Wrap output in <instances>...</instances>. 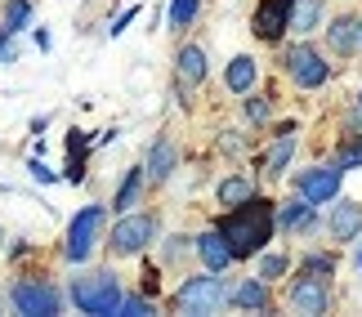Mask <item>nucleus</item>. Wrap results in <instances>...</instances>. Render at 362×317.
Segmentation results:
<instances>
[{
	"instance_id": "1",
	"label": "nucleus",
	"mask_w": 362,
	"mask_h": 317,
	"mask_svg": "<svg viewBox=\"0 0 362 317\" xmlns=\"http://www.w3.org/2000/svg\"><path fill=\"white\" fill-rule=\"evenodd\" d=\"M273 201H259L250 197L242 205H233V210L219 219V232H224V241L233 246V259H246V255H259L264 241L273 237Z\"/></svg>"
},
{
	"instance_id": "2",
	"label": "nucleus",
	"mask_w": 362,
	"mask_h": 317,
	"mask_svg": "<svg viewBox=\"0 0 362 317\" xmlns=\"http://www.w3.org/2000/svg\"><path fill=\"white\" fill-rule=\"evenodd\" d=\"M121 282L112 277L107 268H94V273H81V277H72V304L81 313H94V317H112L121 309Z\"/></svg>"
},
{
	"instance_id": "3",
	"label": "nucleus",
	"mask_w": 362,
	"mask_h": 317,
	"mask_svg": "<svg viewBox=\"0 0 362 317\" xmlns=\"http://www.w3.org/2000/svg\"><path fill=\"white\" fill-rule=\"evenodd\" d=\"M233 299V291L219 277H211V273H202V277H188L184 286L175 291V309L179 313H219Z\"/></svg>"
},
{
	"instance_id": "4",
	"label": "nucleus",
	"mask_w": 362,
	"mask_h": 317,
	"mask_svg": "<svg viewBox=\"0 0 362 317\" xmlns=\"http://www.w3.org/2000/svg\"><path fill=\"white\" fill-rule=\"evenodd\" d=\"M99 232H103V205H86L72 224H67V246L63 255L72 259V264H81V259L94 255V246H99Z\"/></svg>"
},
{
	"instance_id": "5",
	"label": "nucleus",
	"mask_w": 362,
	"mask_h": 317,
	"mask_svg": "<svg viewBox=\"0 0 362 317\" xmlns=\"http://www.w3.org/2000/svg\"><path fill=\"white\" fill-rule=\"evenodd\" d=\"M9 304L23 317H54L59 313V291L40 277H23V282L9 286Z\"/></svg>"
},
{
	"instance_id": "6",
	"label": "nucleus",
	"mask_w": 362,
	"mask_h": 317,
	"mask_svg": "<svg viewBox=\"0 0 362 317\" xmlns=\"http://www.w3.org/2000/svg\"><path fill=\"white\" fill-rule=\"evenodd\" d=\"M282 63H286V76L296 80L300 90H317V85H327V76H331V63L313 45H291Z\"/></svg>"
},
{
	"instance_id": "7",
	"label": "nucleus",
	"mask_w": 362,
	"mask_h": 317,
	"mask_svg": "<svg viewBox=\"0 0 362 317\" xmlns=\"http://www.w3.org/2000/svg\"><path fill=\"white\" fill-rule=\"evenodd\" d=\"M152 237H157V224H152V215H121L117 228H112V237H107V251L125 259V255H139Z\"/></svg>"
},
{
	"instance_id": "8",
	"label": "nucleus",
	"mask_w": 362,
	"mask_h": 317,
	"mask_svg": "<svg viewBox=\"0 0 362 317\" xmlns=\"http://www.w3.org/2000/svg\"><path fill=\"white\" fill-rule=\"evenodd\" d=\"M291 309L296 313H327L331 309V295H327V277H313V273H304V277L291 282Z\"/></svg>"
},
{
	"instance_id": "9",
	"label": "nucleus",
	"mask_w": 362,
	"mask_h": 317,
	"mask_svg": "<svg viewBox=\"0 0 362 317\" xmlns=\"http://www.w3.org/2000/svg\"><path fill=\"white\" fill-rule=\"evenodd\" d=\"M340 165H313V170H304L300 174V197H309L313 205H322V201H336V192H340Z\"/></svg>"
},
{
	"instance_id": "10",
	"label": "nucleus",
	"mask_w": 362,
	"mask_h": 317,
	"mask_svg": "<svg viewBox=\"0 0 362 317\" xmlns=\"http://www.w3.org/2000/svg\"><path fill=\"white\" fill-rule=\"evenodd\" d=\"M291 5L296 0H264L255 9V36L259 40H282V32H291Z\"/></svg>"
},
{
	"instance_id": "11",
	"label": "nucleus",
	"mask_w": 362,
	"mask_h": 317,
	"mask_svg": "<svg viewBox=\"0 0 362 317\" xmlns=\"http://www.w3.org/2000/svg\"><path fill=\"white\" fill-rule=\"evenodd\" d=\"M327 45H331V54H340V59L358 54L362 49V23L349 18V13H340V18L327 27Z\"/></svg>"
},
{
	"instance_id": "12",
	"label": "nucleus",
	"mask_w": 362,
	"mask_h": 317,
	"mask_svg": "<svg viewBox=\"0 0 362 317\" xmlns=\"http://www.w3.org/2000/svg\"><path fill=\"white\" fill-rule=\"evenodd\" d=\"M197 255H202V264L211 268V273H224L228 264H233V246L224 241V232H202L197 237Z\"/></svg>"
},
{
	"instance_id": "13",
	"label": "nucleus",
	"mask_w": 362,
	"mask_h": 317,
	"mask_svg": "<svg viewBox=\"0 0 362 317\" xmlns=\"http://www.w3.org/2000/svg\"><path fill=\"white\" fill-rule=\"evenodd\" d=\"M175 161H179V152H175V143L170 139H157L148 148V161H144V174L152 179V184H165V179L175 174Z\"/></svg>"
},
{
	"instance_id": "14",
	"label": "nucleus",
	"mask_w": 362,
	"mask_h": 317,
	"mask_svg": "<svg viewBox=\"0 0 362 317\" xmlns=\"http://www.w3.org/2000/svg\"><path fill=\"white\" fill-rule=\"evenodd\" d=\"M313 224H317V215H313L309 197H291L282 210H277V228H286V232H309Z\"/></svg>"
},
{
	"instance_id": "15",
	"label": "nucleus",
	"mask_w": 362,
	"mask_h": 317,
	"mask_svg": "<svg viewBox=\"0 0 362 317\" xmlns=\"http://www.w3.org/2000/svg\"><path fill=\"white\" fill-rule=\"evenodd\" d=\"M362 232V205L358 201H340L336 210H331V237L336 241H354Z\"/></svg>"
},
{
	"instance_id": "16",
	"label": "nucleus",
	"mask_w": 362,
	"mask_h": 317,
	"mask_svg": "<svg viewBox=\"0 0 362 317\" xmlns=\"http://www.w3.org/2000/svg\"><path fill=\"white\" fill-rule=\"evenodd\" d=\"M228 304L264 313V309H269V282H264V277H250V282H242V286H233V299H228Z\"/></svg>"
},
{
	"instance_id": "17",
	"label": "nucleus",
	"mask_w": 362,
	"mask_h": 317,
	"mask_svg": "<svg viewBox=\"0 0 362 317\" xmlns=\"http://www.w3.org/2000/svg\"><path fill=\"white\" fill-rule=\"evenodd\" d=\"M179 80L184 85H202L206 80V49H197V45L179 49Z\"/></svg>"
},
{
	"instance_id": "18",
	"label": "nucleus",
	"mask_w": 362,
	"mask_h": 317,
	"mask_svg": "<svg viewBox=\"0 0 362 317\" xmlns=\"http://www.w3.org/2000/svg\"><path fill=\"white\" fill-rule=\"evenodd\" d=\"M224 85H228L233 94H246L250 85H255V59H250V54H238V59L228 63V72H224Z\"/></svg>"
},
{
	"instance_id": "19",
	"label": "nucleus",
	"mask_w": 362,
	"mask_h": 317,
	"mask_svg": "<svg viewBox=\"0 0 362 317\" xmlns=\"http://www.w3.org/2000/svg\"><path fill=\"white\" fill-rule=\"evenodd\" d=\"M291 152H296V130H291V126H282V134H277V143L269 148V161H264V170H269V174L277 179V174L286 170Z\"/></svg>"
},
{
	"instance_id": "20",
	"label": "nucleus",
	"mask_w": 362,
	"mask_h": 317,
	"mask_svg": "<svg viewBox=\"0 0 362 317\" xmlns=\"http://www.w3.org/2000/svg\"><path fill=\"white\" fill-rule=\"evenodd\" d=\"M317 23H322V5H317V0H296V5H291V32L309 36Z\"/></svg>"
},
{
	"instance_id": "21",
	"label": "nucleus",
	"mask_w": 362,
	"mask_h": 317,
	"mask_svg": "<svg viewBox=\"0 0 362 317\" xmlns=\"http://www.w3.org/2000/svg\"><path fill=\"white\" fill-rule=\"evenodd\" d=\"M144 179H148V174H144V165H139V170H125L121 188H117V201H112L117 210H130V205L139 201V192H144Z\"/></svg>"
},
{
	"instance_id": "22",
	"label": "nucleus",
	"mask_w": 362,
	"mask_h": 317,
	"mask_svg": "<svg viewBox=\"0 0 362 317\" xmlns=\"http://www.w3.org/2000/svg\"><path fill=\"white\" fill-rule=\"evenodd\" d=\"M255 197V184H250L246 174H233V179H224L219 184V201L224 205H242V201H250Z\"/></svg>"
},
{
	"instance_id": "23",
	"label": "nucleus",
	"mask_w": 362,
	"mask_h": 317,
	"mask_svg": "<svg viewBox=\"0 0 362 317\" xmlns=\"http://www.w3.org/2000/svg\"><path fill=\"white\" fill-rule=\"evenodd\" d=\"M27 23H32V0H9L5 5V27L9 32H23Z\"/></svg>"
},
{
	"instance_id": "24",
	"label": "nucleus",
	"mask_w": 362,
	"mask_h": 317,
	"mask_svg": "<svg viewBox=\"0 0 362 317\" xmlns=\"http://www.w3.org/2000/svg\"><path fill=\"white\" fill-rule=\"evenodd\" d=\"M197 13H202V0H175V5H170V27L179 32V27H188Z\"/></svg>"
},
{
	"instance_id": "25",
	"label": "nucleus",
	"mask_w": 362,
	"mask_h": 317,
	"mask_svg": "<svg viewBox=\"0 0 362 317\" xmlns=\"http://www.w3.org/2000/svg\"><path fill=\"white\" fill-rule=\"evenodd\" d=\"M81 130H72V139H67V179H72V184H81Z\"/></svg>"
},
{
	"instance_id": "26",
	"label": "nucleus",
	"mask_w": 362,
	"mask_h": 317,
	"mask_svg": "<svg viewBox=\"0 0 362 317\" xmlns=\"http://www.w3.org/2000/svg\"><path fill=\"white\" fill-rule=\"evenodd\" d=\"M286 268H291V259H286V255H264V259H259V277H264V282L282 277Z\"/></svg>"
},
{
	"instance_id": "27",
	"label": "nucleus",
	"mask_w": 362,
	"mask_h": 317,
	"mask_svg": "<svg viewBox=\"0 0 362 317\" xmlns=\"http://www.w3.org/2000/svg\"><path fill=\"white\" fill-rule=\"evenodd\" d=\"M246 116L255 121V126H264V121L273 116V103L264 99V94H255V99H246Z\"/></svg>"
},
{
	"instance_id": "28",
	"label": "nucleus",
	"mask_w": 362,
	"mask_h": 317,
	"mask_svg": "<svg viewBox=\"0 0 362 317\" xmlns=\"http://www.w3.org/2000/svg\"><path fill=\"white\" fill-rule=\"evenodd\" d=\"M117 313H125V317H148V313H152V304H148V299H139V295H125Z\"/></svg>"
},
{
	"instance_id": "29",
	"label": "nucleus",
	"mask_w": 362,
	"mask_h": 317,
	"mask_svg": "<svg viewBox=\"0 0 362 317\" xmlns=\"http://www.w3.org/2000/svg\"><path fill=\"white\" fill-rule=\"evenodd\" d=\"M331 268H336V259H331V255H309V259H304V273H313V277H327Z\"/></svg>"
},
{
	"instance_id": "30",
	"label": "nucleus",
	"mask_w": 362,
	"mask_h": 317,
	"mask_svg": "<svg viewBox=\"0 0 362 317\" xmlns=\"http://www.w3.org/2000/svg\"><path fill=\"white\" fill-rule=\"evenodd\" d=\"M336 165H340V170H354V165H362V143H349V148H340Z\"/></svg>"
},
{
	"instance_id": "31",
	"label": "nucleus",
	"mask_w": 362,
	"mask_h": 317,
	"mask_svg": "<svg viewBox=\"0 0 362 317\" xmlns=\"http://www.w3.org/2000/svg\"><path fill=\"white\" fill-rule=\"evenodd\" d=\"M9 40H13V32H9V27H0V63H18V49H13Z\"/></svg>"
},
{
	"instance_id": "32",
	"label": "nucleus",
	"mask_w": 362,
	"mask_h": 317,
	"mask_svg": "<svg viewBox=\"0 0 362 317\" xmlns=\"http://www.w3.org/2000/svg\"><path fill=\"white\" fill-rule=\"evenodd\" d=\"M27 170H32V179H36V184H54V179H59V174H54L45 161H32V165H27Z\"/></svg>"
},
{
	"instance_id": "33",
	"label": "nucleus",
	"mask_w": 362,
	"mask_h": 317,
	"mask_svg": "<svg viewBox=\"0 0 362 317\" xmlns=\"http://www.w3.org/2000/svg\"><path fill=\"white\" fill-rule=\"evenodd\" d=\"M134 13H139V9H125V13H121V18H117V27H112V36H121V32H125V27H130V23H134Z\"/></svg>"
},
{
	"instance_id": "34",
	"label": "nucleus",
	"mask_w": 362,
	"mask_h": 317,
	"mask_svg": "<svg viewBox=\"0 0 362 317\" xmlns=\"http://www.w3.org/2000/svg\"><path fill=\"white\" fill-rule=\"evenodd\" d=\"M354 268H358V273H362V246H358V255H354Z\"/></svg>"
},
{
	"instance_id": "35",
	"label": "nucleus",
	"mask_w": 362,
	"mask_h": 317,
	"mask_svg": "<svg viewBox=\"0 0 362 317\" xmlns=\"http://www.w3.org/2000/svg\"><path fill=\"white\" fill-rule=\"evenodd\" d=\"M358 112H362V90H358Z\"/></svg>"
},
{
	"instance_id": "36",
	"label": "nucleus",
	"mask_w": 362,
	"mask_h": 317,
	"mask_svg": "<svg viewBox=\"0 0 362 317\" xmlns=\"http://www.w3.org/2000/svg\"><path fill=\"white\" fill-rule=\"evenodd\" d=\"M0 241H5V232H0Z\"/></svg>"
}]
</instances>
